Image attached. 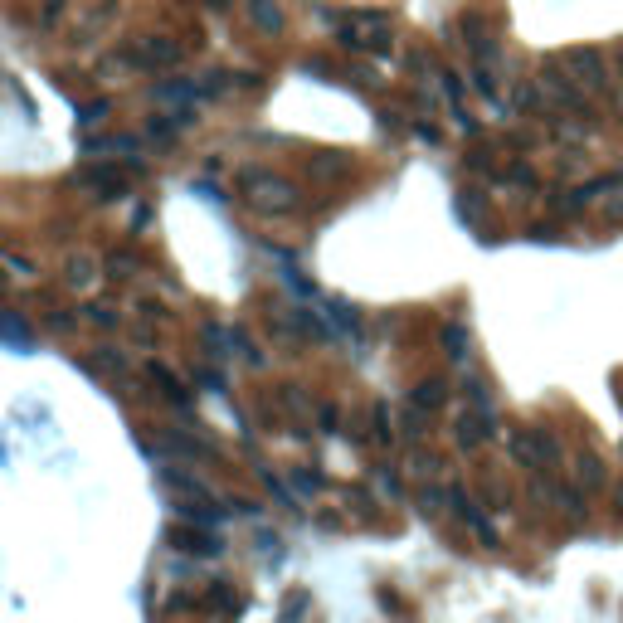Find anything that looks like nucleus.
I'll return each instance as SVG.
<instances>
[{
	"label": "nucleus",
	"mask_w": 623,
	"mask_h": 623,
	"mask_svg": "<svg viewBox=\"0 0 623 623\" xmlns=\"http://www.w3.org/2000/svg\"><path fill=\"white\" fill-rule=\"evenodd\" d=\"M244 190H249V205H254L258 215H288L297 200L293 185L268 176V171H249V176H244Z\"/></svg>",
	"instance_id": "1"
},
{
	"label": "nucleus",
	"mask_w": 623,
	"mask_h": 623,
	"mask_svg": "<svg viewBox=\"0 0 623 623\" xmlns=\"http://www.w3.org/2000/svg\"><path fill=\"white\" fill-rule=\"evenodd\" d=\"M512 453L526 468H550L560 458V443L550 439L546 429H526V434H512Z\"/></svg>",
	"instance_id": "2"
},
{
	"label": "nucleus",
	"mask_w": 623,
	"mask_h": 623,
	"mask_svg": "<svg viewBox=\"0 0 623 623\" xmlns=\"http://www.w3.org/2000/svg\"><path fill=\"white\" fill-rule=\"evenodd\" d=\"M453 439H458V448H477L482 439H492V409H487V404L463 409V414H458V429H453Z\"/></svg>",
	"instance_id": "3"
},
{
	"label": "nucleus",
	"mask_w": 623,
	"mask_h": 623,
	"mask_svg": "<svg viewBox=\"0 0 623 623\" xmlns=\"http://www.w3.org/2000/svg\"><path fill=\"white\" fill-rule=\"evenodd\" d=\"M127 59H132L137 69H156V64H176V59H181V44H176V39L151 35V39H142L137 49H127Z\"/></svg>",
	"instance_id": "4"
},
{
	"label": "nucleus",
	"mask_w": 623,
	"mask_h": 623,
	"mask_svg": "<svg viewBox=\"0 0 623 623\" xmlns=\"http://www.w3.org/2000/svg\"><path fill=\"white\" fill-rule=\"evenodd\" d=\"M565 64L580 74L585 88H604V83H609V78H604V54H599V49H570Z\"/></svg>",
	"instance_id": "5"
},
{
	"label": "nucleus",
	"mask_w": 623,
	"mask_h": 623,
	"mask_svg": "<svg viewBox=\"0 0 623 623\" xmlns=\"http://www.w3.org/2000/svg\"><path fill=\"white\" fill-rule=\"evenodd\" d=\"M249 25L263 30V35H283V10H278V0H249Z\"/></svg>",
	"instance_id": "6"
},
{
	"label": "nucleus",
	"mask_w": 623,
	"mask_h": 623,
	"mask_svg": "<svg viewBox=\"0 0 623 623\" xmlns=\"http://www.w3.org/2000/svg\"><path fill=\"white\" fill-rule=\"evenodd\" d=\"M409 404H414L419 414H434V409L448 404V385H443V380H424L419 390H409Z\"/></svg>",
	"instance_id": "7"
},
{
	"label": "nucleus",
	"mask_w": 623,
	"mask_h": 623,
	"mask_svg": "<svg viewBox=\"0 0 623 623\" xmlns=\"http://www.w3.org/2000/svg\"><path fill=\"white\" fill-rule=\"evenodd\" d=\"M83 185L103 190V200H112V195L127 190V176H122V171H108V166H98V171H83Z\"/></svg>",
	"instance_id": "8"
},
{
	"label": "nucleus",
	"mask_w": 623,
	"mask_h": 623,
	"mask_svg": "<svg viewBox=\"0 0 623 623\" xmlns=\"http://www.w3.org/2000/svg\"><path fill=\"white\" fill-rule=\"evenodd\" d=\"M176 546L195 550V555H220V536H210V531H176Z\"/></svg>",
	"instance_id": "9"
},
{
	"label": "nucleus",
	"mask_w": 623,
	"mask_h": 623,
	"mask_svg": "<svg viewBox=\"0 0 623 623\" xmlns=\"http://www.w3.org/2000/svg\"><path fill=\"white\" fill-rule=\"evenodd\" d=\"M546 88H550V98L555 103H570V108H585V93L570 83V78H560V74H546Z\"/></svg>",
	"instance_id": "10"
},
{
	"label": "nucleus",
	"mask_w": 623,
	"mask_h": 623,
	"mask_svg": "<svg viewBox=\"0 0 623 623\" xmlns=\"http://www.w3.org/2000/svg\"><path fill=\"white\" fill-rule=\"evenodd\" d=\"M151 380H156V385H161V390H166V395H171V400L176 404H185V385H181V375H171V370L166 366H156V361H151Z\"/></svg>",
	"instance_id": "11"
},
{
	"label": "nucleus",
	"mask_w": 623,
	"mask_h": 623,
	"mask_svg": "<svg viewBox=\"0 0 623 623\" xmlns=\"http://www.w3.org/2000/svg\"><path fill=\"white\" fill-rule=\"evenodd\" d=\"M575 477H580V487H599V482H604V463H599L594 453H580V468H575Z\"/></svg>",
	"instance_id": "12"
},
{
	"label": "nucleus",
	"mask_w": 623,
	"mask_h": 623,
	"mask_svg": "<svg viewBox=\"0 0 623 623\" xmlns=\"http://www.w3.org/2000/svg\"><path fill=\"white\" fill-rule=\"evenodd\" d=\"M93 370H108V375H122V370H127V356H122L117 346H103V351L93 356Z\"/></svg>",
	"instance_id": "13"
},
{
	"label": "nucleus",
	"mask_w": 623,
	"mask_h": 623,
	"mask_svg": "<svg viewBox=\"0 0 623 623\" xmlns=\"http://www.w3.org/2000/svg\"><path fill=\"white\" fill-rule=\"evenodd\" d=\"M88 151L93 156H112V151H137V142L132 137H103V142H88Z\"/></svg>",
	"instance_id": "14"
},
{
	"label": "nucleus",
	"mask_w": 623,
	"mask_h": 623,
	"mask_svg": "<svg viewBox=\"0 0 623 623\" xmlns=\"http://www.w3.org/2000/svg\"><path fill=\"white\" fill-rule=\"evenodd\" d=\"M443 346H453V356H468V327L463 322L443 327Z\"/></svg>",
	"instance_id": "15"
},
{
	"label": "nucleus",
	"mask_w": 623,
	"mask_h": 623,
	"mask_svg": "<svg viewBox=\"0 0 623 623\" xmlns=\"http://www.w3.org/2000/svg\"><path fill=\"white\" fill-rule=\"evenodd\" d=\"M195 88L190 83H156V98H166V103H185Z\"/></svg>",
	"instance_id": "16"
},
{
	"label": "nucleus",
	"mask_w": 623,
	"mask_h": 623,
	"mask_svg": "<svg viewBox=\"0 0 623 623\" xmlns=\"http://www.w3.org/2000/svg\"><path fill=\"white\" fill-rule=\"evenodd\" d=\"M409 473H414V477L439 473V458H434V453H414V458H409Z\"/></svg>",
	"instance_id": "17"
},
{
	"label": "nucleus",
	"mask_w": 623,
	"mask_h": 623,
	"mask_svg": "<svg viewBox=\"0 0 623 623\" xmlns=\"http://www.w3.org/2000/svg\"><path fill=\"white\" fill-rule=\"evenodd\" d=\"M88 322H98V327H117V312H112V307H88Z\"/></svg>",
	"instance_id": "18"
},
{
	"label": "nucleus",
	"mask_w": 623,
	"mask_h": 623,
	"mask_svg": "<svg viewBox=\"0 0 623 623\" xmlns=\"http://www.w3.org/2000/svg\"><path fill=\"white\" fill-rule=\"evenodd\" d=\"M88 268H93L88 258H74V263H69V283H88V278H93Z\"/></svg>",
	"instance_id": "19"
},
{
	"label": "nucleus",
	"mask_w": 623,
	"mask_h": 623,
	"mask_svg": "<svg viewBox=\"0 0 623 623\" xmlns=\"http://www.w3.org/2000/svg\"><path fill=\"white\" fill-rule=\"evenodd\" d=\"M200 385H205V390H215V395H220V390H224V375H220V370H200Z\"/></svg>",
	"instance_id": "20"
},
{
	"label": "nucleus",
	"mask_w": 623,
	"mask_h": 623,
	"mask_svg": "<svg viewBox=\"0 0 623 623\" xmlns=\"http://www.w3.org/2000/svg\"><path fill=\"white\" fill-rule=\"evenodd\" d=\"M108 117V103H93V108H83V122H103Z\"/></svg>",
	"instance_id": "21"
},
{
	"label": "nucleus",
	"mask_w": 623,
	"mask_h": 623,
	"mask_svg": "<svg viewBox=\"0 0 623 623\" xmlns=\"http://www.w3.org/2000/svg\"><path fill=\"white\" fill-rule=\"evenodd\" d=\"M604 215H609V220H623V195H614V200L604 205Z\"/></svg>",
	"instance_id": "22"
},
{
	"label": "nucleus",
	"mask_w": 623,
	"mask_h": 623,
	"mask_svg": "<svg viewBox=\"0 0 623 623\" xmlns=\"http://www.w3.org/2000/svg\"><path fill=\"white\" fill-rule=\"evenodd\" d=\"M205 5H210V10H229V0H205Z\"/></svg>",
	"instance_id": "23"
},
{
	"label": "nucleus",
	"mask_w": 623,
	"mask_h": 623,
	"mask_svg": "<svg viewBox=\"0 0 623 623\" xmlns=\"http://www.w3.org/2000/svg\"><path fill=\"white\" fill-rule=\"evenodd\" d=\"M619 512H623V487H619Z\"/></svg>",
	"instance_id": "24"
}]
</instances>
